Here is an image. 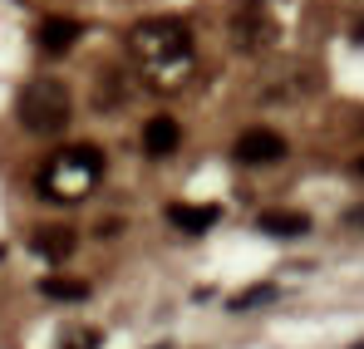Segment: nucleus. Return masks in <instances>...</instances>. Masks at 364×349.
Instances as JSON below:
<instances>
[{"label": "nucleus", "mask_w": 364, "mask_h": 349, "mask_svg": "<svg viewBox=\"0 0 364 349\" xmlns=\"http://www.w3.org/2000/svg\"><path fill=\"white\" fill-rule=\"evenodd\" d=\"M99 177H104V153H99L94 143L64 148V153H55V158H50V168L40 173V197L74 202V197H84Z\"/></svg>", "instance_id": "1"}, {"label": "nucleus", "mask_w": 364, "mask_h": 349, "mask_svg": "<svg viewBox=\"0 0 364 349\" xmlns=\"http://www.w3.org/2000/svg\"><path fill=\"white\" fill-rule=\"evenodd\" d=\"M133 55L153 69H173L192 55V35H187L182 20H143L133 30Z\"/></svg>", "instance_id": "2"}, {"label": "nucleus", "mask_w": 364, "mask_h": 349, "mask_svg": "<svg viewBox=\"0 0 364 349\" xmlns=\"http://www.w3.org/2000/svg\"><path fill=\"white\" fill-rule=\"evenodd\" d=\"M69 118H74V99L60 79H40L20 94V123L30 133H60Z\"/></svg>", "instance_id": "3"}, {"label": "nucleus", "mask_w": 364, "mask_h": 349, "mask_svg": "<svg viewBox=\"0 0 364 349\" xmlns=\"http://www.w3.org/2000/svg\"><path fill=\"white\" fill-rule=\"evenodd\" d=\"M232 153H237V163H246V168H261V163L286 158V138H281V133H271V128H246Z\"/></svg>", "instance_id": "4"}, {"label": "nucleus", "mask_w": 364, "mask_h": 349, "mask_svg": "<svg viewBox=\"0 0 364 349\" xmlns=\"http://www.w3.org/2000/svg\"><path fill=\"white\" fill-rule=\"evenodd\" d=\"M79 35H84V25H79V20H69V15H50V20H40L35 45H40L45 55H64V50H69Z\"/></svg>", "instance_id": "5"}, {"label": "nucleus", "mask_w": 364, "mask_h": 349, "mask_svg": "<svg viewBox=\"0 0 364 349\" xmlns=\"http://www.w3.org/2000/svg\"><path fill=\"white\" fill-rule=\"evenodd\" d=\"M178 143H182L178 118H168V114L148 118V128H143V153L148 158H168V153H178Z\"/></svg>", "instance_id": "6"}, {"label": "nucleus", "mask_w": 364, "mask_h": 349, "mask_svg": "<svg viewBox=\"0 0 364 349\" xmlns=\"http://www.w3.org/2000/svg\"><path fill=\"white\" fill-rule=\"evenodd\" d=\"M30 246H35L45 261H69V256H74V246H79V236L69 232V227H45V232L30 236Z\"/></svg>", "instance_id": "7"}, {"label": "nucleus", "mask_w": 364, "mask_h": 349, "mask_svg": "<svg viewBox=\"0 0 364 349\" xmlns=\"http://www.w3.org/2000/svg\"><path fill=\"white\" fill-rule=\"evenodd\" d=\"M256 232H266V236H305L310 232V217H305V212H261Z\"/></svg>", "instance_id": "8"}, {"label": "nucleus", "mask_w": 364, "mask_h": 349, "mask_svg": "<svg viewBox=\"0 0 364 349\" xmlns=\"http://www.w3.org/2000/svg\"><path fill=\"white\" fill-rule=\"evenodd\" d=\"M217 207H182V202H173L168 207V222L173 227H182V232H207V227H217Z\"/></svg>", "instance_id": "9"}, {"label": "nucleus", "mask_w": 364, "mask_h": 349, "mask_svg": "<svg viewBox=\"0 0 364 349\" xmlns=\"http://www.w3.org/2000/svg\"><path fill=\"white\" fill-rule=\"evenodd\" d=\"M40 291L50 295V300H84L89 286L84 281H64V276H50V281H40Z\"/></svg>", "instance_id": "10"}, {"label": "nucleus", "mask_w": 364, "mask_h": 349, "mask_svg": "<svg viewBox=\"0 0 364 349\" xmlns=\"http://www.w3.org/2000/svg\"><path fill=\"white\" fill-rule=\"evenodd\" d=\"M266 300H276V286H251L232 300V310H251V305H266Z\"/></svg>", "instance_id": "11"}, {"label": "nucleus", "mask_w": 364, "mask_h": 349, "mask_svg": "<svg viewBox=\"0 0 364 349\" xmlns=\"http://www.w3.org/2000/svg\"><path fill=\"white\" fill-rule=\"evenodd\" d=\"M345 222H350V227H364V207H350V212H345Z\"/></svg>", "instance_id": "12"}, {"label": "nucleus", "mask_w": 364, "mask_h": 349, "mask_svg": "<svg viewBox=\"0 0 364 349\" xmlns=\"http://www.w3.org/2000/svg\"><path fill=\"white\" fill-rule=\"evenodd\" d=\"M355 40H360V45H364V20H360V25H355Z\"/></svg>", "instance_id": "13"}, {"label": "nucleus", "mask_w": 364, "mask_h": 349, "mask_svg": "<svg viewBox=\"0 0 364 349\" xmlns=\"http://www.w3.org/2000/svg\"><path fill=\"white\" fill-rule=\"evenodd\" d=\"M355 168H360V177H364V158H360V163H355Z\"/></svg>", "instance_id": "14"}, {"label": "nucleus", "mask_w": 364, "mask_h": 349, "mask_svg": "<svg viewBox=\"0 0 364 349\" xmlns=\"http://www.w3.org/2000/svg\"><path fill=\"white\" fill-rule=\"evenodd\" d=\"M0 261H5V251H0Z\"/></svg>", "instance_id": "15"}, {"label": "nucleus", "mask_w": 364, "mask_h": 349, "mask_svg": "<svg viewBox=\"0 0 364 349\" xmlns=\"http://www.w3.org/2000/svg\"><path fill=\"white\" fill-rule=\"evenodd\" d=\"M355 349H364V345H355Z\"/></svg>", "instance_id": "16"}]
</instances>
